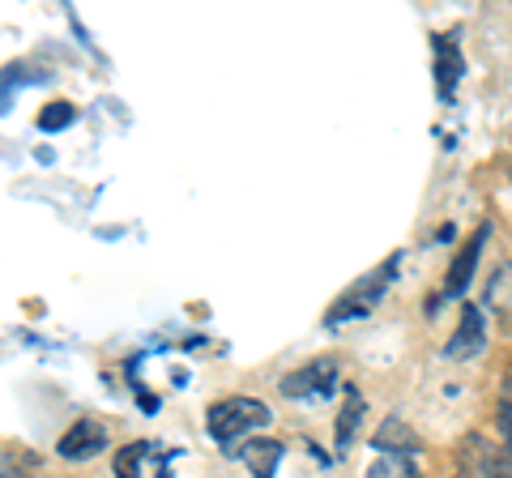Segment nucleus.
Segmentation results:
<instances>
[{
    "label": "nucleus",
    "mask_w": 512,
    "mask_h": 478,
    "mask_svg": "<svg viewBox=\"0 0 512 478\" xmlns=\"http://www.w3.org/2000/svg\"><path fill=\"white\" fill-rule=\"evenodd\" d=\"M269 423H274V410L265 402H256V397H227V402H214L210 414H205V427H210L214 444L227 457H239L248 436L261 432Z\"/></svg>",
    "instance_id": "obj_1"
},
{
    "label": "nucleus",
    "mask_w": 512,
    "mask_h": 478,
    "mask_svg": "<svg viewBox=\"0 0 512 478\" xmlns=\"http://www.w3.org/2000/svg\"><path fill=\"white\" fill-rule=\"evenodd\" d=\"M397 278V257L384 261L376 274H367L359 286H350V291L333 304L329 312V325H342V321H355V316H372V308L384 299V291H389V282Z\"/></svg>",
    "instance_id": "obj_2"
},
{
    "label": "nucleus",
    "mask_w": 512,
    "mask_h": 478,
    "mask_svg": "<svg viewBox=\"0 0 512 478\" xmlns=\"http://www.w3.org/2000/svg\"><path fill=\"white\" fill-rule=\"evenodd\" d=\"M333 389H338V363H333V359H312L308 368L282 376V393L295 397V402H308V397H329Z\"/></svg>",
    "instance_id": "obj_3"
},
{
    "label": "nucleus",
    "mask_w": 512,
    "mask_h": 478,
    "mask_svg": "<svg viewBox=\"0 0 512 478\" xmlns=\"http://www.w3.org/2000/svg\"><path fill=\"white\" fill-rule=\"evenodd\" d=\"M487 235H491V227L483 222V227H478V231L466 239V248H461V257L453 261V269H448V282H444V291H440L436 299H431V304H427V312L436 308L440 299H457V295H461V291H466V286L474 282V265H478V257H483V244H487Z\"/></svg>",
    "instance_id": "obj_4"
},
{
    "label": "nucleus",
    "mask_w": 512,
    "mask_h": 478,
    "mask_svg": "<svg viewBox=\"0 0 512 478\" xmlns=\"http://www.w3.org/2000/svg\"><path fill=\"white\" fill-rule=\"evenodd\" d=\"M483 346H487V316H483V308L461 304V321H457V333L448 338L444 355L448 359H474V355H483Z\"/></svg>",
    "instance_id": "obj_5"
},
{
    "label": "nucleus",
    "mask_w": 512,
    "mask_h": 478,
    "mask_svg": "<svg viewBox=\"0 0 512 478\" xmlns=\"http://www.w3.org/2000/svg\"><path fill=\"white\" fill-rule=\"evenodd\" d=\"M107 449V427L99 419H77L69 432L56 440V453L64 461H86V457H99Z\"/></svg>",
    "instance_id": "obj_6"
},
{
    "label": "nucleus",
    "mask_w": 512,
    "mask_h": 478,
    "mask_svg": "<svg viewBox=\"0 0 512 478\" xmlns=\"http://www.w3.org/2000/svg\"><path fill=\"white\" fill-rule=\"evenodd\" d=\"M431 52H436V90L448 103L453 99V86L461 82V73H466V60H461V47L453 43V35H436L431 39Z\"/></svg>",
    "instance_id": "obj_7"
},
{
    "label": "nucleus",
    "mask_w": 512,
    "mask_h": 478,
    "mask_svg": "<svg viewBox=\"0 0 512 478\" xmlns=\"http://www.w3.org/2000/svg\"><path fill=\"white\" fill-rule=\"evenodd\" d=\"M282 444L278 440H248L244 449H239V457L248 461V470L252 478H274L278 474V461H282Z\"/></svg>",
    "instance_id": "obj_8"
},
{
    "label": "nucleus",
    "mask_w": 512,
    "mask_h": 478,
    "mask_svg": "<svg viewBox=\"0 0 512 478\" xmlns=\"http://www.w3.org/2000/svg\"><path fill=\"white\" fill-rule=\"evenodd\" d=\"M372 449H380V453H414L419 449V436H414L402 419H384V427L372 436Z\"/></svg>",
    "instance_id": "obj_9"
},
{
    "label": "nucleus",
    "mask_w": 512,
    "mask_h": 478,
    "mask_svg": "<svg viewBox=\"0 0 512 478\" xmlns=\"http://www.w3.org/2000/svg\"><path fill=\"white\" fill-rule=\"evenodd\" d=\"M154 457H158V444H146V440L124 444L116 453V478H141V470H146Z\"/></svg>",
    "instance_id": "obj_10"
},
{
    "label": "nucleus",
    "mask_w": 512,
    "mask_h": 478,
    "mask_svg": "<svg viewBox=\"0 0 512 478\" xmlns=\"http://www.w3.org/2000/svg\"><path fill=\"white\" fill-rule=\"evenodd\" d=\"M363 478H423L414 466V453H380Z\"/></svg>",
    "instance_id": "obj_11"
},
{
    "label": "nucleus",
    "mask_w": 512,
    "mask_h": 478,
    "mask_svg": "<svg viewBox=\"0 0 512 478\" xmlns=\"http://www.w3.org/2000/svg\"><path fill=\"white\" fill-rule=\"evenodd\" d=\"M359 423H363V393L355 385H346V402H342V414H338V449H350Z\"/></svg>",
    "instance_id": "obj_12"
},
{
    "label": "nucleus",
    "mask_w": 512,
    "mask_h": 478,
    "mask_svg": "<svg viewBox=\"0 0 512 478\" xmlns=\"http://www.w3.org/2000/svg\"><path fill=\"white\" fill-rule=\"evenodd\" d=\"M77 120V111L73 103H52L47 111H39V129L43 133H56V129H69V124Z\"/></svg>",
    "instance_id": "obj_13"
},
{
    "label": "nucleus",
    "mask_w": 512,
    "mask_h": 478,
    "mask_svg": "<svg viewBox=\"0 0 512 478\" xmlns=\"http://www.w3.org/2000/svg\"><path fill=\"white\" fill-rule=\"evenodd\" d=\"M500 436H504V449L512 453V380L500 393Z\"/></svg>",
    "instance_id": "obj_14"
},
{
    "label": "nucleus",
    "mask_w": 512,
    "mask_h": 478,
    "mask_svg": "<svg viewBox=\"0 0 512 478\" xmlns=\"http://www.w3.org/2000/svg\"><path fill=\"white\" fill-rule=\"evenodd\" d=\"M487 295H491V304H495V308H508V299H512V265L500 269V278L491 282V291H487Z\"/></svg>",
    "instance_id": "obj_15"
},
{
    "label": "nucleus",
    "mask_w": 512,
    "mask_h": 478,
    "mask_svg": "<svg viewBox=\"0 0 512 478\" xmlns=\"http://www.w3.org/2000/svg\"><path fill=\"white\" fill-rule=\"evenodd\" d=\"M487 474H491V478H512V453H508V449L491 453V457H487Z\"/></svg>",
    "instance_id": "obj_16"
},
{
    "label": "nucleus",
    "mask_w": 512,
    "mask_h": 478,
    "mask_svg": "<svg viewBox=\"0 0 512 478\" xmlns=\"http://www.w3.org/2000/svg\"><path fill=\"white\" fill-rule=\"evenodd\" d=\"M26 69H5L0 73V111H5V103H9V90L13 86H22V82H30V77H22Z\"/></svg>",
    "instance_id": "obj_17"
}]
</instances>
